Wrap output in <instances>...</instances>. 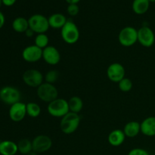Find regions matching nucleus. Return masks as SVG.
Wrapping results in <instances>:
<instances>
[{
    "instance_id": "obj_1",
    "label": "nucleus",
    "mask_w": 155,
    "mask_h": 155,
    "mask_svg": "<svg viewBox=\"0 0 155 155\" xmlns=\"http://www.w3.org/2000/svg\"><path fill=\"white\" fill-rule=\"evenodd\" d=\"M80 117L79 114L68 112L61 118L60 122V128L62 133L66 135H71L77 131L80 124Z\"/></svg>"
},
{
    "instance_id": "obj_2",
    "label": "nucleus",
    "mask_w": 155,
    "mask_h": 155,
    "mask_svg": "<svg viewBox=\"0 0 155 155\" xmlns=\"http://www.w3.org/2000/svg\"><path fill=\"white\" fill-rule=\"evenodd\" d=\"M61 34L64 42L69 45L77 43L80 36L78 27L71 20H68L64 26L61 29Z\"/></svg>"
},
{
    "instance_id": "obj_3",
    "label": "nucleus",
    "mask_w": 155,
    "mask_h": 155,
    "mask_svg": "<svg viewBox=\"0 0 155 155\" xmlns=\"http://www.w3.org/2000/svg\"><path fill=\"white\" fill-rule=\"evenodd\" d=\"M48 114L54 117L62 118L64 116L70 112L68 101L64 98H58L48 104Z\"/></svg>"
},
{
    "instance_id": "obj_4",
    "label": "nucleus",
    "mask_w": 155,
    "mask_h": 155,
    "mask_svg": "<svg viewBox=\"0 0 155 155\" xmlns=\"http://www.w3.org/2000/svg\"><path fill=\"white\" fill-rule=\"evenodd\" d=\"M28 22L29 28L33 30L36 34L45 33L50 27L48 18L40 14L32 15L28 19Z\"/></svg>"
},
{
    "instance_id": "obj_5",
    "label": "nucleus",
    "mask_w": 155,
    "mask_h": 155,
    "mask_svg": "<svg viewBox=\"0 0 155 155\" xmlns=\"http://www.w3.org/2000/svg\"><path fill=\"white\" fill-rule=\"evenodd\" d=\"M38 97L44 102L50 103L58 98V91L54 84L43 83L41 84L36 90Z\"/></svg>"
},
{
    "instance_id": "obj_6",
    "label": "nucleus",
    "mask_w": 155,
    "mask_h": 155,
    "mask_svg": "<svg viewBox=\"0 0 155 155\" xmlns=\"http://www.w3.org/2000/svg\"><path fill=\"white\" fill-rule=\"evenodd\" d=\"M21 94L18 89L14 86H4L0 89V100L4 104L12 106L21 101Z\"/></svg>"
},
{
    "instance_id": "obj_7",
    "label": "nucleus",
    "mask_w": 155,
    "mask_h": 155,
    "mask_svg": "<svg viewBox=\"0 0 155 155\" xmlns=\"http://www.w3.org/2000/svg\"><path fill=\"white\" fill-rule=\"evenodd\" d=\"M120 44L124 47H130L138 42V30L133 27H126L118 35Z\"/></svg>"
},
{
    "instance_id": "obj_8",
    "label": "nucleus",
    "mask_w": 155,
    "mask_h": 155,
    "mask_svg": "<svg viewBox=\"0 0 155 155\" xmlns=\"http://www.w3.org/2000/svg\"><path fill=\"white\" fill-rule=\"evenodd\" d=\"M22 79L27 86L32 88H38L43 83L44 80L42 73L36 69L27 70L23 74Z\"/></svg>"
},
{
    "instance_id": "obj_9",
    "label": "nucleus",
    "mask_w": 155,
    "mask_h": 155,
    "mask_svg": "<svg viewBox=\"0 0 155 155\" xmlns=\"http://www.w3.org/2000/svg\"><path fill=\"white\" fill-rule=\"evenodd\" d=\"M33 151L37 154L45 153L49 151L52 146V141L51 138L45 135H39L32 141Z\"/></svg>"
},
{
    "instance_id": "obj_10",
    "label": "nucleus",
    "mask_w": 155,
    "mask_h": 155,
    "mask_svg": "<svg viewBox=\"0 0 155 155\" xmlns=\"http://www.w3.org/2000/svg\"><path fill=\"white\" fill-rule=\"evenodd\" d=\"M138 42L145 48L151 47L155 42L154 31L148 26L142 27L138 30Z\"/></svg>"
},
{
    "instance_id": "obj_11",
    "label": "nucleus",
    "mask_w": 155,
    "mask_h": 155,
    "mask_svg": "<svg viewBox=\"0 0 155 155\" xmlns=\"http://www.w3.org/2000/svg\"><path fill=\"white\" fill-rule=\"evenodd\" d=\"M10 119L13 122L18 123L22 121L27 116V104L19 101L10 106L8 111Z\"/></svg>"
},
{
    "instance_id": "obj_12",
    "label": "nucleus",
    "mask_w": 155,
    "mask_h": 155,
    "mask_svg": "<svg viewBox=\"0 0 155 155\" xmlns=\"http://www.w3.org/2000/svg\"><path fill=\"white\" fill-rule=\"evenodd\" d=\"M22 58L28 63H35L42 58V49L36 45H28L22 51Z\"/></svg>"
},
{
    "instance_id": "obj_13",
    "label": "nucleus",
    "mask_w": 155,
    "mask_h": 155,
    "mask_svg": "<svg viewBox=\"0 0 155 155\" xmlns=\"http://www.w3.org/2000/svg\"><path fill=\"white\" fill-rule=\"evenodd\" d=\"M107 76L110 81L118 83L126 77V70L121 64L113 63L107 68Z\"/></svg>"
},
{
    "instance_id": "obj_14",
    "label": "nucleus",
    "mask_w": 155,
    "mask_h": 155,
    "mask_svg": "<svg viewBox=\"0 0 155 155\" xmlns=\"http://www.w3.org/2000/svg\"><path fill=\"white\" fill-rule=\"evenodd\" d=\"M42 59L48 64L56 65L60 62L61 54L57 48L52 45H48L42 49Z\"/></svg>"
},
{
    "instance_id": "obj_15",
    "label": "nucleus",
    "mask_w": 155,
    "mask_h": 155,
    "mask_svg": "<svg viewBox=\"0 0 155 155\" xmlns=\"http://www.w3.org/2000/svg\"><path fill=\"white\" fill-rule=\"evenodd\" d=\"M141 133L148 137L155 136V117H148L140 124Z\"/></svg>"
},
{
    "instance_id": "obj_16",
    "label": "nucleus",
    "mask_w": 155,
    "mask_h": 155,
    "mask_svg": "<svg viewBox=\"0 0 155 155\" xmlns=\"http://www.w3.org/2000/svg\"><path fill=\"white\" fill-rule=\"evenodd\" d=\"M127 136L124 134V131L121 130H114L110 132L107 137L109 144L111 146L118 147L120 146L125 141Z\"/></svg>"
},
{
    "instance_id": "obj_17",
    "label": "nucleus",
    "mask_w": 155,
    "mask_h": 155,
    "mask_svg": "<svg viewBox=\"0 0 155 155\" xmlns=\"http://www.w3.org/2000/svg\"><path fill=\"white\" fill-rule=\"evenodd\" d=\"M18 152V144L10 140H5L0 142V154L15 155Z\"/></svg>"
},
{
    "instance_id": "obj_18",
    "label": "nucleus",
    "mask_w": 155,
    "mask_h": 155,
    "mask_svg": "<svg viewBox=\"0 0 155 155\" xmlns=\"http://www.w3.org/2000/svg\"><path fill=\"white\" fill-rule=\"evenodd\" d=\"M124 134L128 138H134L137 136L141 133V125L140 123L138 121H130L127 123L124 127Z\"/></svg>"
},
{
    "instance_id": "obj_19",
    "label": "nucleus",
    "mask_w": 155,
    "mask_h": 155,
    "mask_svg": "<svg viewBox=\"0 0 155 155\" xmlns=\"http://www.w3.org/2000/svg\"><path fill=\"white\" fill-rule=\"evenodd\" d=\"M48 19L50 27L54 29H61L68 21L66 17L61 13L53 14Z\"/></svg>"
},
{
    "instance_id": "obj_20",
    "label": "nucleus",
    "mask_w": 155,
    "mask_h": 155,
    "mask_svg": "<svg viewBox=\"0 0 155 155\" xmlns=\"http://www.w3.org/2000/svg\"><path fill=\"white\" fill-rule=\"evenodd\" d=\"M12 28L17 33H25L29 29L28 20L23 17H18L12 22Z\"/></svg>"
},
{
    "instance_id": "obj_21",
    "label": "nucleus",
    "mask_w": 155,
    "mask_h": 155,
    "mask_svg": "<svg viewBox=\"0 0 155 155\" xmlns=\"http://www.w3.org/2000/svg\"><path fill=\"white\" fill-rule=\"evenodd\" d=\"M150 2L148 0H134L133 2V12L137 15H143L148 12L149 8Z\"/></svg>"
},
{
    "instance_id": "obj_22",
    "label": "nucleus",
    "mask_w": 155,
    "mask_h": 155,
    "mask_svg": "<svg viewBox=\"0 0 155 155\" xmlns=\"http://www.w3.org/2000/svg\"><path fill=\"white\" fill-rule=\"evenodd\" d=\"M68 105L71 112L79 114L83 107V101L80 97L73 96L68 101Z\"/></svg>"
},
{
    "instance_id": "obj_23",
    "label": "nucleus",
    "mask_w": 155,
    "mask_h": 155,
    "mask_svg": "<svg viewBox=\"0 0 155 155\" xmlns=\"http://www.w3.org/2000/svg\"><path fill=\"white\" fill-rule=\"evenodd\" d=\"M18 152L21 154L27 155V154L33 151V144L32 141L28 139H22L18 143Z\"/></svg>"
},
{
    "instance_id": "obj_24",
    "label": "nucleus",
    "mask_w": 155,
    "mask_h": 155,
    "mask_svg": "<svg viewBox=\"0 0 155 155\" xmlns=\"http://www.w3.org/2000/svg\"><path fill=\"white\" fill-rule=\"evenodd\" d=\"M27 104V114L33 118L38 117L41 114V107L35 102H29Z\"/></svg>"
},
{
    "instance_id": "obj_25",
    "label": "nucleus",
    "mask_w": 155,
    "mask_h": 155,
    "mask_svg": "<svg viewBox=\"0 0 155 155\" xmlns=\"http://www.w3.org/2000/svg\"><path fill=\"white\" fill-rule=\"evenodd\" d=\"M34 42V45H36V46L42 48V49H44L48 45L49 39L45 33H40V34L36 35V37H35Z\"/></svg>"
},
{
    "instance_id": "obj_26",
    "label": "nucleus",
    "mask_w": 155,
    "mask_h": 155,
    "mask_svg": "<svg viewBox=\"0 0 155 155\" xmlns=\"http://www.w3.org/2000/svg\"><path fill=\"white\" fill-rule=\"evenodd\" d=\"M133 81L130 79L127 78V77L124 78L118 83V87H119L120 90L124 92H130L133 89Z\"/></svg>"
},
{
    "instance_id": "obj_27",
    "label": "nucleus",
    "mask_w": 155,
    "mask_h": 155,
    "mask_svg": "<svg viewBox=\"0 0 155 155\" xmlns=\"http://www.w3.org/2000/svg\"><path fill=\"white\" fill-rule=\"evenodd\" d=\"M59 77V72L56 70H51V71H48L45 74L44 80H45V83H50V84H54L56 81L58 80Z\"/></svg>"
},
{
    "instance_id": "obj_28",
    "label": "nucleus",
    "mask_w": 155,
    "mask_h": 155,
    "mask_svg": "<svg viewBox=\"0 0 155 155\" xmlns=\"http://www.w3.org/2000/svg\"><path fill=\"white\" fill-rule=\"evenodd\" d=\"M67 11H68V13L69 15L76 16V15H78L80 8H79V6L77 5V4H71L68 5Z\"/></svg>"
},
{
    "instance_id": "obj_29",
    "label": "nucleus",
    "mask_w": 155,
    "mask_h": 155,
    "mask_svg": "<svg viewBox=\"0 0 155 155\" xmlns=\"http://www.w3.org/2000/svg\"><path fill=\"white\" fill-rule=\"evenodd\" d=\"M128 155H150L146 150L140 148H136L130 150Z\"/></svg>"
},
{
    "instance_id": "obj_30",
    "label": "nucleus",
    "mask_w": 155,
    "mask_h": 155,
    "mask_svg": "<svg viewBox=\"0 0 155 155\" xmlns=\"http://www.w3.org/2000/svg\"><path fill=\"white\" fill-rule=\"evenodd\" d=\"M16 1L17 0H2V4L4 5L8 6V7H10V6H12L13 5H15Z\"/></svg>"
},
{
    "instance_id": "obj_31",
    "label": "nucleus",
    "mask_w": 155,
    "mask_h": 155,
    "mask_svg": "<svg viewBox=\"0 0 155 155\" xmlns=\"http://www.w3.org/2000/svg\"><path fill=\"white\" fill-rule=\"evenodd\" d=\"M5 22V15H3V13L2 12H0V30L4 26Z\"/></svg>"
},
{
    "instance_id": "obj_32",
    "label": "nucleus",
    "mask_w": 155,
    "mask_h": 155,
    "mask_svg": "<svg viewBox=\"0 0 155 155\" xmlns=\"http://www.w3.org/2000/svg\"><path fill=\"white\" fill-rule=\"evenodd\" d=\"M24 33H25V35L27 37H32V36H34L35 32L33 31V30H32L30 28H29L28 30H27Z\"/></svg>"
},
{
    "instance_id": "obj_33",
    "label": "nucleus",
    "mask_w": 155,
    "mask_h": 155,
    "mask_svg": "<svg viewBox=\"0 0 155 155\" xmlns=\"http://www.w3.org/2000/svg\"><path fill=\"white\" fill-rule=\"evenodd\" d=\"M80 0H66L67 2L69 5L71 4H78V2H80Z\"/></svg>"
},
{
    "instance_id": "obj_34",
    "label": "nucleus",
    "mask_w": 155,
    "mask_h": 155,
    "mask_svg": "<svg viewBox=\"0 0 155 155\" xmlns=\"http://www.w3.org/2000/svg\"><path fill=\"white\" fill-rule=\"evenodd\" d=\"M27 155H38V154L36 152H35L34 151H30L29 154H27Z\"/></svg>"
},
{
    "instance_id": "obj_35",
    "label": "nucleus",
    "mask_w": 155,
    "mask_h": 155,
    "mask_svg": "<svg viewBox=\"0 0 155 155\" xmlns=\"http://www.w3.org/2000/svg\"><path fill=\"white\" fill-rule=\"evenodd\" d=\"M150 2H155V0H148Z\"/></svg>"
},
{
    "instance_id": "obj_36",
    "label": "nucleus",
    "mask_w": 155,
    "mask_h": 155,
    "mask_svg": "<svg viewBox=\"0 0 155 155\" xmlns=\"http://www.w3.org/2000/svg\"><path fill=\"white\" fill-rule=\"evenodd\" d=\"M2 0H0V7L2 6Z\"/></svg>"
}]
</instances>
